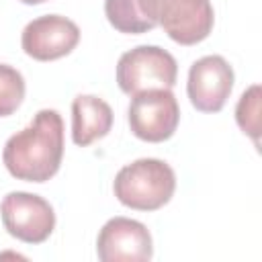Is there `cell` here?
<instances>
[{"label": "cell", "instance_id": "obj_14", "mask_svg": "<svg viewBox=\"0 0 262 262\" xmlns=\"http://www.w3.org/2000/svg\"><path fill=\"white\" fill-rule=\"evenodd\" d=\"M18 2H23V4H29V6H33V4H43V2H47V0H18Z\"/></svg>", "mask_w": 262, "mask_h": 262}, {"label": "cell", "instance_id": "obj_9", "mask_svg": "<svg viewBox=\"0 0 262 262\" xmlns=\"http://www.w3.org/2000/svg\"><path fill=\"white\" fill-rule=\"evenodd\" d=\"M96 254L100 262H147L154 256L151 233L137 219L113 217L98 231Z\"/></svg>", "mask_w": 262, "mask_h": 262}, {"label": "cell", "instance_id": "obj_11", "mask_svg": "<svg viewBox=\"0 0 262 262\" xmlns=\"http://www.w3.org/2000/svg\"><path fill=\"white\" fill-rule=\"evenodd\" d=\"M104 14L111 27L125 35H141L154 29V23L139 10L137 0H104Z\"/></svg>", "mask_w": 262, "mask_h": 262}, {"label": "cell", "instance_id": "obj_4", "mask_svg": "<svg viewBox=\"0 0 262 262\" xmlns=\"http://www.w3.org/2000/svg\"><path fill=\"white\" fill-rule=\"evenodd\" d=\"M176 76L178 63L174 55L158 45H137L117 61V84L127 96L154 88H172Z\"/></svg>", "mask_w": 262, "mask_h": 262}, {"label": "cell", "instance_id": "obj_2", "mask_svg": "<svg viewBox=\"0 0 262 262\" xmlns=\"http://www.w3.org/2000/svg\"><path fill=\"white\" fill-rule=\"evenodd\" d=\"M174 190L176 174L158 158H139L123 166L113 182L117 201L133 211H158L170 203Z\"/></svg>", "mask_w": 262, "mask_h": 262}, {"label": "cell", "instance_id": "obj_1", "mask_svg": "<svg viewBox=\"0 0 262 262\" xmlns=\"http://www.w3.org/2000/svg\"><path fill=\"white\" fill-rule=\"evenodd\" d=\"M63 119L55 108H41L33 121L10 135L2 149V162L10 176L25 182H47L61 166Z\"/></svg>", "mask_w": 262, "mask_h": 262}, {"label": "cell", "instance_id": "obj_5", "mask_svg": "<svg viewBox=\"0 0 262 262\" xmlns=\"http://www.w3.org/2000/svg\"><path fill=\"white\" fill-rule=\"evenodd\" d=\"M127 121L131 133L141 141L162 143L170 139L180 123V106L172 88H154L131 96Z\"/></svg>", "mask_w": 262, "mask_h": 262}, {"label": "cell", "instance_id": "obj_12", "mask_svg": "<svg viewBox=\"0 0 262 262\" xmlns=\"http://www.w3.org/2000/svg\"><path fill=\"white\" fill-rule=\"evenodd\" d=\"M235 123L237 127L254 141V145H260V86L252 84L246 88L235 104Z\"/></svg>", "mask_w": 262, "mask_h": 262}, {"label": "cell", "instance_id": "obj_6", "mask_svg": "<svg viewBox=\"0 0 262 262\" xmlns=\"http://www.w3.org/2000/svg\"><path fill=\"white\" fill-rule=\"evenodd\" d=\"M0 217L4 229L25 244H43L55 229L53 207L35 192H8L0 203Z\"/></svg>", "mask_w": 262, "mask_h": 262}, {"label": "cell", "instance_id": "obj_8", "mask_svg": "<svg viewBox=\"0 0 262 262\" xmlns=\"http://www.w3.org/2000/svg\"><path fill=\"white\" fill-rule=\"evenodd\" d=\"M80 43L78 25L61 14H43L25 25L20 35L23 51L37 61L66 57Z\"/></svg>", "mask_w": 262, "mask_h": 262}, {"label": "cell", "instance_id": "obj_10", "mask_svg": "<svg viewBox=\"0 0 262 262\" xmlns=\"http://www.w3.org/2000/svg\"><path fill=\"white\" fill-rule=\"evenodd\" d=\"M113 127V108L94 94H78L72 100V141L86 147L108 135Z\"/></svg>", "mask_w": 262, "mask_h": 262}, {"label": "cell", "instance_id": "obj_3", "mask_svg": "<svg viewBox=\"0 0 262 262\" xmlns=\"http://www.w3.org/2000/svg\"><path fill=\"white\" fill-rule=\"evenodd\" d=\"M137 4L143 16L178 45H196L213 31L211 0H137Z\"/></svg>", "mask_w": 262, "mask_h": 262}, {"label": "cell", "instance_id": "obj_7", "mask_svg": "<svg viewBox=\"0 0 262 262\" xmlns=\"http://www.w3.org/2000/svg\"><path fill=\"white\" fill-rule=\"evenodd\" d=\"M233 68L223 55H205L188 70L186 94L201 113H219L233 90Z\"/></svg>", "mask_w": 262, "mask_h": 262}, {"label": "cell", "instance_id": "obj_13", "mask_svg": "<svg viewBox=\"0 0 262 262\" xmlns=\"http://www.w3.org/2000/svg\"><path fill=\"white\" fill-rule=\"evenodd\" d=\"M27 84L23 74L8 63H0V117L12 115L23 104Z\"/></svg>", "mask_w": 262, "mask_h": 262}]
</instances>
